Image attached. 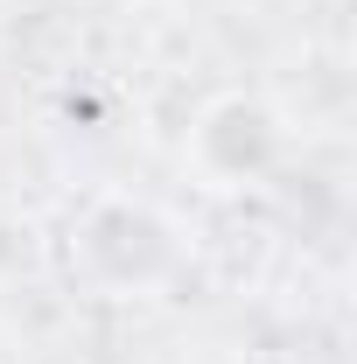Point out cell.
<instances>
[{
    "mask_svg": "<svg viewBox=\"0 0 357 364\" xmlns=\"http://www.w3.org/2000/svg\"><path fill=\"white\" fill-rule=\"evenodd\" d=\"M280 154H287V127H280V112H273L267 98H252V91H218L196 112L189 140H182L189 176H196V189H211V196L260 189L280 168Z\"/></svg>",
    "mask_w": 357,
    "mask_h": 364,
    "instance_id": "cell-2",
    "label": "cell"
},
{
    "mask_svg": "<svg viewBox=\"0 0 357 364\" xmlns=\"http://www.w3.org/2000/svg\"><path fill=\"white\" fill-rule=\"evenodd\" d=\"M245 364H273V358H245Z\"/></svg>",
    "mask_w": 357,
    "mask_h": 364,
    "instance_id": "cell-3",
    "label": "cell"
},
{
    "mask_svg": "<svg viewBox=\"0 0 357 364\" xmlns=\"http://www.w3.org/2000/svg\"><path fill=\"white\" fill-rule=\"evenodd\" d=\"M63 273L91 301H154L182 273V231L147 196H91L63 231Z\"/></svg>",
    "mask_w": 357,
    "mask_h": 364,
    "instance_id": "cell-1",
    "label": "cell"
}]
</instances>
